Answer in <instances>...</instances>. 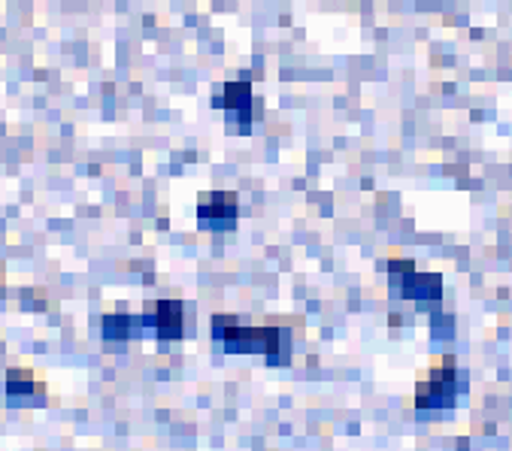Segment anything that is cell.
I'll use <instances>...</instances> for the list:
<instances>
[{
  "mask_svg": "<svg viewBox=\"0 0 512 451\" xmlns=\"http://www.w3.org/2000/svg\"><path fill=\"white\" fill-rule=\"evenodd\" d=\"M213 340H219L228 355H264L270 367L291 361V333L285 327H243L231 315H216Z\"/></svg>",
  "mask_w": 512,
  "mask_h": 451,
  "instance_id": "1",
  "label": "cell"
},
{
  "mask_svg": "<svg viewBox=\"0 0 512 451\" xmlns=\"http://www.w3.org/2000/svg\"><path fill=\"white\" fill-rule=\"evenodd\" d=\"M385 270L394 297L416 300L419 306L437 303L443 297V279L437 273H419L413 261H388Z\"/></svg>",
  "mask_w": 512,
  "mask_h": 451,
  "instance_id": "2",
  "label": "cell"
},
{
  "mask_svg": "<svg viewBox=\"0 0 512 451\" xmlns=\"http://www.w3.org/2000/svg\"><path fill=\"white\" fill-rule=\"evenodd\" d=\"M461 385L464 379L455 367V358H443V364L416 385V409H452L458 403V394L464 391Z\"/></svg>",
  "mask_w": 512,
  "mask_h": 451,
  "instance_id": "3",
  "label": "cell"
},
{
  "mask_svg": "<svg viewBox=\"0 0 512 451\" xmlns=\"http://www.w3.org/2000/svg\"><path fill=\"white\" fill-rule=\"evenodd\" d=\"M252 85L249 79H234V82H225L216 94H213V106L225 112V131L228 134H252V119H255V112H252Z\"/></svg>",
  "mask_w": 512,
  "mask_h": 451,
  "instance_id": "4",
  "label": "cell"
},
{
  "mask_svg": "<svg viewBox=\"0 0 512 451\" xmlns=\"http://www.w3.org/2000/svg\"><path fill=\"white\" fill-rule=\"evenodd\" d=\"M240 221V203L234 191H207L197 200V228L207 234H231Z\"/></svg>",
  "mask_w": 512,
  "mask_h": 451,
  "instance_id": "5",
  "label": "cell"
},
{
  "mask_svg": "<svg viewBox=\"0 0 512 451\" xmlns=\"http://www.w3.org/2000/svg\"><path fill=\"white\" fill-rule=\"evenodd\" d=\"M185 306L182 300H152L143 309V327L155 330L161 343H176L185 333Z\"/></svg>",
  "mask_w": 512,
  "mask_h": 451,
  "instance_id": "6",
  "label": "cell"
},
{
  "mask_svg": "<svg viewBox=\"0 0 512 451\" xmlns=\"http://www.w3.org/2000/svg\"><path fill=\"white\" fill-rule=\"evenodd\" d=\"M46 388L43 382H37V376L31 370H10L7 373V400L10 406H37L43 403Z\"/></svg>",
  "mask_w": 512,
  "mask_h": 451,
  "instance_id": "7",
  "label": "cell"
},
{
  "mask_svg": "<svg viewBox=\"0 0 512 451\" xmlns=\"http://www.w3.org/2000/svg\"><path fill=\"white\" fill-rule=\"evenodd\" d=\"M140 327H143V318L137 321L128 312H110V315H104V321H100V330H104L107 343H128V340H134V333Z\"/></svg>",
  "mask_w": 512,
  "mask_h": 451,
  "instance_id": "8",
  "label": "cell"
}]
</instances>
